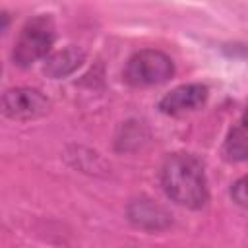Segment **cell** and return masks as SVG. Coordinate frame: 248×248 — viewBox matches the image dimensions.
Segmentation results:
<instances>
[{"instance_id": "obj_10", "label": "cell", "mask_w": 248, "mask_h": 248, "mask_svg": "<svg viewBox=\"0 0 248 248\" xmlns=\"http://www.w3.org/2000/svg\"><path fill=\"white\" fill-rule=\"evenodd\" d=\"M8 25H10V16L6 12H0V35L8 29Z\"/></svg>"}, {"instance_id": "obj_2", "label": "cell", "mask_w": 248, "mask_h": 248, "mask_svg": "<svg viewBox=\"0 0 248 248\" xmlns=\"http://www.w3.org/2000/svg\"><path fill=\"white\" fill-rule=\"evenodd\" d=\"M52 43H54V25H52L50 17H46V16L33 17L23 25V29L14 45L12 58L17 66L29 68L31 64H35L37 60H41L48 54Z\"/></svg>"}, {"instance_id": "obj_5", "label": "cell", "mask_w": 248, "mask_h": 248, "mask_svg": "<svg viewBox=\"0 0 248 248\" xmlns=\"http://www.w3.org/2000/svg\"><path fill=\"white\" fill-rule=\"evenodd\" d=\"M207 101V87L202 83H186L174 87L159 101V110L170 116H178L200 108Z\"/></svg>"}, {"instance_id": "obj_3", "label": "cell", "mask_w": 248, "mask_h": 248, "mask_svg": "<svg viewBox=\"0 0 248 248\" xmlns=\"http://www.w3.org/2000/svg\"><path fill=\"white\" fill-rule=\"evenodd\" d=\"M174 66L172 60L155 48H143L130 56L124 68V79L134 87H151L169 81Z\"/></svg>"}, {"instance_id": "obj_6", "label": "cell", "mask_w": 248, "mask_h": 248, "mask_svg": "<svg viewBox=\"0 0 248 248\" xmlns=\"http://www.w3.org/2000/svg\"><path fill=\"white\" fill-rule=\"evenodd\" d=\"M128 219L136 227L145 229V231H163L170 225L169 211L163 205H159L147 198L134 200L128 205Z\"/></svg>"}, {"instance_id": "obj_7", "label": "cell", "mask_w": 248, "mask_h": 248, "mask_svg": "<svg viewBox=\"0 0 248 248\" xmlns=\"http://www.w3.org/2000/svg\"><path fill=\"white\" fill-rule=\"evenodd\" d=\"M85 54L81 48L70 45L62 50H56L54 54H50L45 62V74L52 79H60V78H66L70 74H74L81 62H83Z\"/></svg>"}, {"instance_id": "obj_8", "label": "cell", "mask_w": 248, "mask_h": 248, "mask_svg": "<svg viewBox=\"0 0 248 248\" xmlns=\"http://www.w3.org/2000/svg\"><path fill=\"white\" fill-rule=\"evenodd\" d=\"M223 153L229 161H244L246 159V122L244 116L232 126L225 140Z\"/></svg>"}, {"instance_id": "obj_1", "label": "cell", "mask_w": 248, "mask_h": 248, "mask_svg": "<svg viewBox=\"0 0 248 248\" xmlns=\"http://www.w3.org/2000/svg\"><path fill=\"white\" fill-rule=\"evenodd\" d=\"M161 186L174 203L188 209H202L209 198L203 165L190 153H172L165 159Z\"/></svg>"}, {"instance_id": "obj_4", "label": "cell", "mask_w": 248, "mask_h": 248, "mask_svg": "<svg viewBox=\"0 0 248 248\" xmlns=\"http://www.w3.org/2000/svg\"><path fill=\"white\" fill-rule=\"evenodd\" d=\"M0 110L19 122L37 120L50 110V101L33 87H14L0 97Z\"/></svg>"}, {"instance_id": "obj_9", "label": "cell", "mask_w": 248, "mask_h": 248, "mask_svg": "<svg viewBox=\"0 0 248 248\" xmlns=\"http://www.w3.org/2000/svg\"><path fill=\"white\" fill-rule=\"evenodd\" d=\"M231 196H232V200H234L240 207H246V178H238V180L232 184Z\"/></svg>"}]
</instances>
